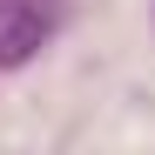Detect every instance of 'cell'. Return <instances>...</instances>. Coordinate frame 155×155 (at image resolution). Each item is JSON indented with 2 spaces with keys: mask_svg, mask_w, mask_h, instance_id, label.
Returning <instances> with one entry per match:
<instances>
[{
  "mask_svg": "<svg viewBox=\"0 0 155 155\" xmlns=\"http://www.w3.org/2000/svg\"><path fill=\"white\" fill-rule=\"evenodd\" d=\"M54 34V0H0V68H20Z\"/></svg>",
  "mask_w": 155,
  "mask_h": 155,
  "instance_id": "1",
  "label": "cell"
}]
</instances>
